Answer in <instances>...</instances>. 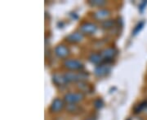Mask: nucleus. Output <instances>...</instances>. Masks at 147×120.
<instances>
[{
  "label": "nucleus",
  "mask_w": 147,
  "mask_h": 120,
  "mask_svg": "<svg viewBox=\"0 0 147 120\" xmlns=\"http://www.w3.org/2000/svg\"><path fill=\"white\" fill-rule=\"evenodd\" d=\"M115 21L114 20H105L101 22V26L103 29H111L115 26Z\"/></svg>",
  "instance_id": "obj_12"
},
{
  "label": "nucleus",
  "mask_w": 147,
  "mask_h": 120,
  "mask_svg": "<svg viewBox=\"0 0 147 120\" xmlns=\"http://www.w3.org/2000/svg\"><path fill=\"white\" fill-rule=\"evenodd\" d=\"M127 120H130V119H127Z\"/></svg>",
  "instance_id": "obj_19"
},
{
  "label": "nucleus",
  "mask_w": 147,
  "mask_h": 120,
  "mask_svg": "<svg viewBox=\"0 0 147 120\" xmlns=\"http://www.w3.org/2000/svg\"><path fill=\"white\" fill-rule=\"evenodd\" d=\"M145 25V22L144 21H141V22H139L138 24H137L136 27L134 28V29H133V35L134 36H136L137 33H139V32L142 30V29H143V27Z\"/></svg>",
  "instance_id": "obj_13"
},
{
  "label": "nucleus",
  "mask_w": 147,
  "mask_h": 120,
  "mask_svg": "<svg viewBox=\"0 0 147 120\" xmlns=\"http://www.w3.org/2000/svg\"><path fill=\"white\" fill-rule=\"evenodd\" d=\"M55 54L58 58H65L69 54V50L67 47L64 45H59L55 48Z\"/></svg>",
  "instance_id": "obj_7"
},
{
  "label": "nucleus",
  "mask_w": 147,
  "mask_h": 120,
  "mask_svg": "<svg viewBox=\"0 0 147 120\" xmlns=\"http://www.w3.org/2000/svg\"><path fill=\"white\" fill-rule=\"evenodd\" d=\"M90 5L92 6H97V7H101V6L105 5V1H100V0H94V1H89L88 2Z\"/></svg>",
  "instance_id": "obj_14"
},
{
  "label": "nucleus",
  "mask_w": 147,
  "mask_h": 120,
  "mask_svg": "<svg viewBox=\"0 0 147 120\" xmlns=\"http://www.w3.org/2000/svg\"><path fill=\"white\" fill-rule=\"evenodd\" d=\"M64 66L69 70H80L84 68V64L77 59H65Z\"/></svg>",
  "instance_id": "obj_3"
},
{
  "label": "nucleus",
  "mask_w": 147,
  "mask_h": 120,
  "mask_svg": "<svg viewBox=\"0 0 147 120\" xmlns=\"http://www.w3.org/2000/svg\"><path fill=\"white\" fill-rule=\"evenodd\" d=\"M117 54H118V50L115 48L110 47V48H107L104 50L100 54L102 55V57L104 58L105 60H109V59H113V58L117 55Z\"/></svg>",
  "instance_id": "obj_8"
},
{
  "label": "nucleus",
  "mask_w": 147,
  "mask_h": 120,
  "mask_svg": "<svg viewBox=\"0 0 147 120\" xmlns=\"http://www.w3.org/2000/svg\"><path fill=\"white\" fill-rule=\"evenodd\" d=\"M84 95L83 93H69L65 95V101L69 104H74L84 99Z\"/></svg>",
  "instance_id": "obj_2"
},
{
  "label": "nucleus",
  "mask_w": 147,
  "mask_h": 120,
  "mask_svg": "<svg viewBox=\"0 0 147 120\" xmlns=\"http://www.w3.org/2000/svg\"><path fill=\"white\" fill-rule=\"evenodd\" d=\"M87 120H92V119H87Z\"/></svg>",
  "instance_id": "obj_18"
},
{
  "label": "nucleus",
  "mask_w": 147,
  "mask_h": 120,
  "mask_svg": "<svg viewBox=\"0 0 147 120\" xmlns=\"http://www.w3.org/2000/svg\"><path fill=\"white\" fill-rule=\"evenodd\" d=\"M110 66L108 64H100L96 66L94 69L95 76H98V77H102L105 76L110 72Z\"/></svg>",
  "instance_id": "obj_4"
},
{
  "label": "nucleus",
  "mask_w": 147,
  "mask_h": 120,
  "mask_svg": "<svg viewBox=\"0 0 147 120\" xmlns=\"http://www.w3.org/2000/svg\"><path fill=\"white\" fill-rule=\"evenodd\" d=\"M64 101L60 98H56L53 101V103L51 105L50 110L53 113H57L63 109Z\"/></svg>",
  "instance_id": "obj_9"
},
{
  "label": "nucleus",
  "mask_w": 147,
  "mask_h": 120,
  "mask_svg": "<svg viewBox=\"0 0 147 120\" xmlns=\"http://www.w3.org/2000/svg\"><path fill=\"white\" fill-rule=\"evenodd\" d=\"M88 60L93 64H99V65L100 63L105 61L104 58L102 57L100 54H92L88 58Z\"/></svg>",
  "instance_id": "obj_11"
},
{
  "label": "nucleus",
  "mask_w": 147,
  "mask_h": 120,
  "mask_svg": "<svg viewBox=\"0 0 147 120\" xmlns=\"http://www.w3.org/2000/svg\"><path fill=\"white\" fill-rule=\"evenodd\" d=\"M84 39V33L81 32H74L66 37V41L69 43H78Z\"/></svg>",
  "instance_id": "obj_6"
},
{
  "label": "nucleus",
  "mask_w": 147,
  "mask_h": 120,
  "mask_svg": "<svg viewBox=\"0 0 147 120\" xmlns=\"http://www.w3.org/2000/svg\"><path fill=\"white\" fill-rule=\"evenodd\" d=\"M97 30V27L92 23H85L80 27V32L86 34H93Z\"/></svg>",
  "instance_id": "obj_5"
},
{
  "label": "nucleus",
  "mask_w": 147,
  "mask_h": 120,
  "mask_svg": "<svg viewBox=\"0 0 147 120\" xmlns=\"http://www.w3.org/2000/svg\"><path fill=\"white\" fill-rule=\"evenodd\" d=\"M93 104H94V106L96 108H97V109H100L101 107H103V105H104V102H103V101L100 98H97V99H96L94 101V102H93Z\"/></svg>",
  "instance_id": "obj_15"
},
{
  "label": "nucleus",
  "mask_w": 147,
  "mask_h": 120,
  "mask_svg": "<svg viewBox=\"0 0 147 120\" xmlns=\"http://www.w3.org/2000/svg\"><path fill=\"white\" fill-rule=\"evenodd\" d=\"M78 110H79V106L74 104H69L67 106V110L71 113H75L76 111H78Z\"/></svg>",
  "instance_id": "obj_16"
},
{
  "label": "nucleus",
  "mask_w": 147,
  "mask_h": 120,
  "mask_svg": "<svg viewBox=\"0 0 147 120\" xmlns=\"http://www.w3.org/2000/svg\"><path fill=\"white\" fill-rule=\"evenodd\" d=\"M146 4H147V2H142V3L139 5V9H140V11H143V9L146 7Z\"/></svg>",
  "instance_id": "obj_17"
},
{
  "label": "nucleus",
  "mask_w": 147,
  "mask_h": 120,
  "mask_svg": "<svg viewBox=\"0 0 147 120\" xmlns=\"http://www.w3.org/2000/svg\"><path fill=\"white\" fill-rule=\"evenodd\" d=\"M64 80L65 83L68 82H76V81H81L82 80H85L88 77V73L86 72H79V73H74V72H67L63 75Z\"/></svg>",
  "instance_id": "obj_1"
},
{
  "label": "nucleus",
  "mask_w": 147,
  "mask_h": 120,
  "mask_svg": "<svg viewBox=\"0 0 147 120\" xmlns=\"http://www.w3.org/2000/svg\"><path fill=\"white\" fill-rule=\"evenodd\" d=\"M110 15V11L109 10H107V9H100V10L96 11L93 16H94L95 19H96V20L102 21V20H104L105 18H107Z\"/></svg>",
  "instance_id": "obj_10"
}]
</instances>
